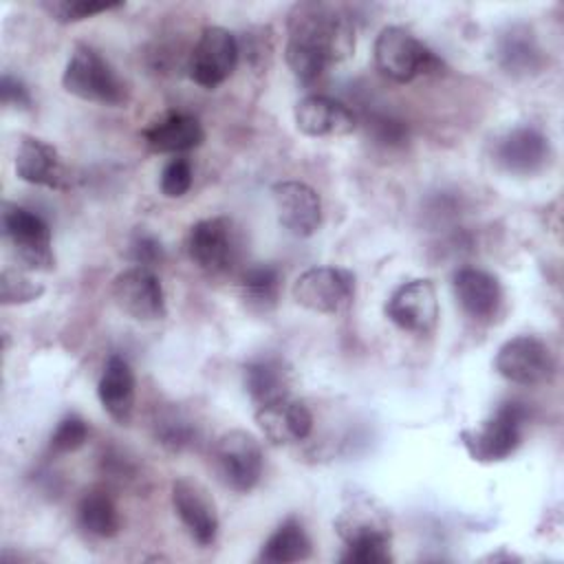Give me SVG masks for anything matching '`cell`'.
<instances>
[{
	"instance_id": "6da1fadb",
	"label": "cell",
	"mask_w": 564,
	"mask_h": 564,
	"mask_svg": "<svg viewBox=\"0 0 564 564\" xmlns=\"http://www.w3.org/2000/svg\"><path fill=\"white\" fill-rule=\"evenodd\" d=\"M352 51L355 24L346 11L315 0L291 7L284 59L300 82H315L328 66L348 59Z\"/></svg>"
},
{
	"instance_id": "7a4b0ae2",
	"label": "cell",
	"mask_w": 564,
	"mask_h": 564,
	"mask_svg": "<svg viewBox=\"0 0 564 564\" xmlns=\"http://www.w3.org/2000/svg\"><path fill=\"white\" fill-rule=\"evenodd\" d=\"M62 86L66 93L104 106H119L126 101V86L112 66L88 44H75L66 62Z\"/></svg>"
},
{
	"instance_id": "3957f363",
	"label": "cell",
	"mask_w": 564,
	"mask_h": 564,
	"mask_svg": "<svg viewBox=\"0 0 564 564\" xmlns=\"http://www.w3.org/2000/svg\"><path fill=\"white\" fill-rule=\"evenodd\" d=\"M375 64L392 82L408 84L419 75L438 73L443 62L403 26H383L375 40Z\"/></svg>"
},
{
	"instance_id": "277c9868",
	"label": "cell",
	"mask_w": 564,
	"mask_h": 564,
	"mask_svg": "<svg viewBox=\"0 0 564 564\" xmlns=\"http://www.w3.org/2000/svg\"><path fill=\"white\" fill-rule=\"evenodd\" d=\"M524 419L527 408L522 403L505 401L487 421H482L480 427L463 430L460 443L467 454L478 463L505 460L518 449L522 441Z\"/></svg>"
},
{
	"instance_id": "5b68a950",
	"label": "cell",
	"mask_w": 564,
	"mask_h": 564,
	"mask_svg": "<svg viewBox=\"0 0 564 564\" xmlns=\"http://www.w3.org/2000/svg\"><path fill=\"white\" fill-rule=\"evenodd\" d=\"M2 231L22 264L33 271H51L55 267L51 227L40 214L15 203H4Z\"/></svg>"
},
{
	"instance_id": "8992f818",
	"label": "cell",
	"mask_w": 564,
	"mask_h": 564,
	"mask_svg": "<svg viewBox=\"0 0 564 564\" xmlns=\"http://www.w3.org/2000/svg\"><path fill=\"white\" fill-rule=\"evenodd\" d=\"M214 465L229 489L251 491L262 476V447L251 432L229 430L214 445Z\"/></svg>"
},
{
	"instance_id": "52a82bcc",
	"label": "cell",
	"mask_w": 564,
	"mask_h": 564,
	"mask_svg": "<svg viewBox=\"0 0 564 564\" xmlns=\"http://www.w3.org/2000/svg\"><path fill=\"white\" fill-rule=\"evenodd\" d=\"M240 59L238 37L223 26H205L189 53V79L203 88L220 86Z\"/></svg>"
},
{
	"instance_id": "ba28073f",
	"label": "cell",
	"mask_w": 564,
	"mask_h": 564,
	"mask_svg": "<svg viewBox=\"0 0 564 564\" xmlns=\"http://www.w3.org/2000/svg\"><path fill=\"white\" fill-rule=\"evenodd\" d=\"M355 297V275L339 267L306 269L293 284V300L306 311L333 315Z\"/></svg>"
},
{
	"instance_id": "9c48e42d",
	"label": "cell",
	"mask_w": 564,
	"mask_h": 564,
	"mask_svg": "<svg viewBox=\"0 0 564 564\" xmlns=\"http://www.w3.org/2000/svg\"><path fill=\"white\" fill-rule=\"evenodd\" d=\"M494 364L502 379L518 386L544 383L555 372L551 348L535 335H518L507 339L498 348Z\"/></svg>"
},
{
	"instance_id": "30bf717a",
	"label": "cell",
	"mask_w": 564,
	"mask_h": 564,
	"mask_svg": "<svg viewBox=\"0 0 564 564\" xmlns=\"http://www.w3.org/2000/svg\"><path fill=\"white\" fill-rule=\"evenodd\" d=\"M115 304L137 322L165 317V293L152 269L130 267L115 275L110 286Z\"/></svg>"
},
{
	"instance_id": "8fae6325",
	"label": "cell",
	"mask_w": 564,
	"mask_h": 564,
	"mask_svg": "<svg viewBox=\"0 0 564 564\" xmlns=\"http://www.w3.org/2000/svg\"><path fill=\"white\" fill-rule=\"evenodd\" d=\"M386 315L401 330L416 335L432 333L438 322V297L434 284L425 278L403 282L388 297Z\"/></svg>"
},
{
	"instance_id": "7c38bea8",
	"label": "cell",
	"mask_w": 564,
	"mask_h": 564,
	"mask_svg": "<svg viewBox=\"0 0 564 564\" xmlns=\"http://www.w3.org/2000/svg\"><path fill=\"white\" fill-rule=\"evenodd\" d=\"M238 242L227 218H205L192 225L187 234V256L198 269L223 273L234 264Z\"/></svg>"
},
{
	"instance_id": "4fadbf2b",
	"label": "cell",
	"mask_w": 564,
	"mask_h": 564,
	"mask_svg": "<svg viewBox=\"0 0 564 564\" xmlns=\"http://www.w3.org/2000/svg\"><path fill=\"white\" fill-rule=\"evenodd\" d=\"M280 225L295 238L313 236L322 225L319 194L300 181H280L271 187Z\"/></svg>"
},
{
	"instance_id": "5bb4252c",
	"label": "cell",
	"mask_w": 564,
	"mask_h": 564,
	"mask_svg": "<svg viewBox=\"0 0 564 564\" xmlns=\"http://www.w3.org/2000/svg\"><path fill=\"white\" fill-rule=\"evenodd\" d=\"M295 128L315 139L346 137L357 128L355 112L339 99L328 95H306L293 110Z\"/></svg>"
},
{
	"instance_id": "9a60e30c",
	"label": "cell",
	"mask_w": 564,
	"mask_h": 564,
	"mask_svg": "<svg viewBox=\"0 0 564 564\" xmlns=\"http://www.w3.org/2000/svg\"><path fill=\"white\" fill-rule=\"evenodd\" d=\"M172 507L194 542H198L200 546L214 544L218 535V513H216L214 500L207 496V491L198 482L189 478L174 480Z\"/></svg>"
},
{
	"instance_id": "2e32d148",
	"label": "cell",
	"mask_w": 564,
	"mask_h": 564,
	"mask_svg": "<svg viewBox=\"0 0 564 564\" xmlns=\"http://www.w3.org/2000/svg\"><path fill=\"white\" fill-rule=\"evenodd\" d=\"M494 156L511 174H535L551 156L549 139L533 126H518L498 139Z\"/></svg>"
},
{
	"instance_id": "e0dca14e",
	"label": "cell",
	"mask_w": 564,
	"mask_h": 564,
	"mask_svg": "<svg viewBox=\"0 0 564 564\" xmlns=\"http://www.w3.org/2000/svg\"><path fill=\"white\" fill-rule=\"evenodd\" d=\"M454 297L476 322H489L498 315L502 306V286L496 275L476 269V267H463L452 278Z\"/></svg>"
},
{
	"instance_id": "ac0fdd59",
	"label": "cell",
	"mask_w": 564,
	"mask_h": 564,
	"mask_svg": "<svg viewBox=\"0 0 564 564\" xmlns=\"http://www.w3.org/2000/svg\"><path fill=\"white\" fill-rule=\"evenodd\" d=\"M256 423L271 445H291L311 434L313 414L302 401L286 397L256 408Z\"/></svg>"
},
{
	"instance_id": "d6986e66",
	"label": "cell",
	"mask_w": 564,
	"mask_h": 564,
	"mask_svg": "<svg viewBox=\"0 0 564 564\" xmlns=\"http://www.w3.org/2000/svg\"><path fill=\"white\" fill-rule=\"evenodd\" d=\"M15 174L31 185L62 189L66 185V167L59 152L37 139V137H22L15 152Z\"/></svg>"
},
{
	"instance_id": "ffe728a7",
	"label": "cell",
	"mask_w": 564,
	"mask_h": 564,
	"mask_svg": "<svg viewBox=\"0 0 564 564\" xmlns=\"http://www.w3.org/2000/svg\"><path fill=\"white\" fill-rule=\"evenodd\" d=\"M245 390L249 399L253 401L256 408L269 405L273 401L291 397V386H293V372L291 366L282 357H258L251 359L245 366L242 372Z\"/></svg>"
},
{
	"instance_id": "44dd1931",
	"label": "cell",
	"mask_w": 564,
	"mask_h": 564,
	"mask_svg": "<svg viewBox=\"0 0 564 564\" xmlns=\"http://www.w3.org/2000/svg\"><path fill=\"white\" fill-rule=\"evenodd\" d=\"M97 397H99L101 408L117 423L126 425L132 419L134 372L123 357H119V355L108 357L104 372L99 377V383H97Z\"/></svg>"
},
{
	"instance_id": "7402d4cb",
	"label": "cell",
	"mask_w": 564,
	"mask_h": 564,
	"mask_svg": "<svg viewBox=\"0 0 564 564\" xmlns=\"http://www.w3.org/2000/svg\"><path fill=\"white\" fill-rule=\"evenodd\" d=\"M143 141L152 152L181 154L205 141L203 126L185 112H170L143 130Z\"/></svg>"
},
{
	"instance_id": "603a6c76",
	"label": "cell",
	"mask_w": 564,
	"mask_h": 564,
	"mask_svg": "<svg viewBox=\"0 0 564 564\" xmlns=\"http://www.w3.org/2000/svg\"><path fill=\"white\" fill-rule=\"evenodd\" d=\"M496 57L502 70H507L509 75H529L538 70L542 64V53L535 42V35L522 24L509 26L498 37Z\"/></svg>"
},
{
	"instance_id": "cb8c5ba5",
	"label": "cell",
	"mask_w": 564,
	"mask_h": 564,
	"mask_svg": "<svg viewBox=\"0 0 564 564\" xmlns=\"http://www.w3.org/2000/svg\"><path fill=\"white\" fill-rule=\"evenodd\" d=\"M311 555V540L297 518H286L262 544L258 560L267 564L300 562Z\"/></svg>"
},
{
	"instance_id": "d4e9b609",
	"label": "cell",
	"mask_w": 564,
	"mask_h": 564,
	"mask_svg": "<svg viewBox=\"0 0 564 564\" xmlns=\"http://www.w3.org/2000/svg\"><path fill=\"white\" fill-rule=\"evenodd\" d=\"M335 531L344 544L368 535H390L386 516L368 498H357L346 509H341V513L335 518Z\"/></svg>"
},
{
	"instance_id": "484cf974",
	"label": "cell",
	"mask_w": 564,
	"mask_h": 564,
	"mask_svg": "<svg viewBox=\"0 0 564 564\" xmlns=\"http://www.w3.org/2000/svg\"><path fill=\"white\" fill-rule=\"evenodd\" d=\"M77 522L93 538H112L121 527L115 500L101 489H90L79 498Z\"/></svg>"
},
{
	"instance_id": "4316f807",
	"label": "cell",
	"mask_w": 564,
	"mask_h": 564,
	"mask_svg": "<svg viewBox=\"0 0 564 564\" xmlns=\"http://www.w3.org/2000/svg\"><path fill=\"white\" fill-rule=\"evenodd\" d=\"M280 271L273 264H253L240 278V293L247 306L256 313H269L280 297Z\"/></svg>"
},
{
	"instance_id": "83f0119b",
	"label": "cell",
	"mask_w": 564,
	"mask_h": 564,
	"mask_svg": "<svg viewBox=\"0 0 564 564\" xmlns=\"http://www.w3.org/2000/svg\"><path fill=\"white\" fill-rule=\"evenodd\" d=\"M154 434L163 447L181 452L194 443L196 423L178 410H165L154 423Z\"/></svg>"
},
{
	"instance_id": "f1b7e54d",
	"label": "cell",
	"mask_w": 564,
	"mask_h": 564,
	"mask_svg": "<svg viewBox=\"0 0 564 564\" xmlns=\"http://www.w3.org/2000/svg\"><path fill=\"white\" fill-rule=\"evenodd\" d=\"M123 2H95V0H46L42 2V9L62 24L79 22L86 18H93L97 13H106L112 9H121Z\"/></svg>"
},
{
	"instance_id": "f546056e",
	"label": "cell",
	"mask_w": 564,
	"mask_h": 564,
	"mask_svg": "<svg viewBox=\"0 0 564 564\" xmlns=\"http://www.w3.org/2000/svg\"><path fill=\"white\" fill-rule=\"evenodd\" d=\"M44 293V286L35 280H31L29 275H24L22 271L15 269H4L0 275V302L4 306H13V304H26L37 300Z\"/></svg>"
},
{
	"instance_id": "4dcf8cb0",
	"label": "cell",
	"mask_w": 564,
	"mask_h": 564,
	"mask_svg": "<svg viewBox=\"0 0 564 564\" xmlns=\"http://www.w3.org/2000/svg\"><path fill=\"white\" fill-rule=\"evenodd\" d=\"M341 562L348 564H388L392 562L390 555V535H370L346 542V553Z\"/></svg>"
},
{
	"instance_id": "1f68e13d",
	"label": "cell",
	"mask_w": 564,
	"mask_h": 564,
	"mask_svg": "<svg viewBox=\"0 0 564 564\" xmlns=\"http://www.w3.org/2000/svg\"><path fill=\"white\" fill-rule=\"evenodd\" d=\"M86 441H88V425H86V421L82 416H77V414H68L53 430L48 447H51L53 454H68V452L79 449Z\"/></svg>"
},
{
	"instance_id": "d6a6232c",
	"label": "cell",
	"mask_w": 564,
	"mask_h": 564,
	"mask_svg": "<svg viewBox=\"0 0 564 564\" xmlns=\"http://www.w3.org/2000/svg\"><path fill=\"white\" fill-rule=\"evenodd\" d=\"M192 187V165L187 159H170L161 172V192L167 198H181Z\"/></svg>"
},
{
	"instance_id": "836d02e7",
	"label": "cell",
	"mask_w": 564,
	"mask_h": 564,
	"mask_svg": "<svg viewBox=\"0 0 564 564\" xmlns=\"http://www.w3.org/2000/svg\"><path fill=\"white\" fill-rule=\"evenodd\" d=\"M163 247L152 234H137L130 242V258L134 267H145L152 269L163 260Z\"/></svg>"
},
{
	"instance_id": "e575fe53",
	"label": "cell",
	"mask_w": 564,
	"mask_h": 564,
	"mask_svg": "<svg viewBox=\"0 0 564 564\" xmlns=\"http://www.w3.org/2000/svg\"><path fill=\"white\" fill-rule=\"evenodd\" d=\"M370 126L375 139L383 145H401L408 139V128L403 126V121L394 117H375L372 123H368V128Z\"/></svg>"
},
{
	"instance_id": "d590c367",
	"label": "cell",
	"mask_w": 564,
	"mask_h": 564,
	"mask_svg": "<svg viewBox=\"0 0 564 564\" xmlns=\"http://www.w3.org/2000/svg\"><path fill=\"white\" fill-rule=\"evenodd\" d=\"M0 97L4 106L11 108H29L31 106V95L29 88L22 84V79L4 73L0 82Z\"/></svg>"
}]
</instances>
